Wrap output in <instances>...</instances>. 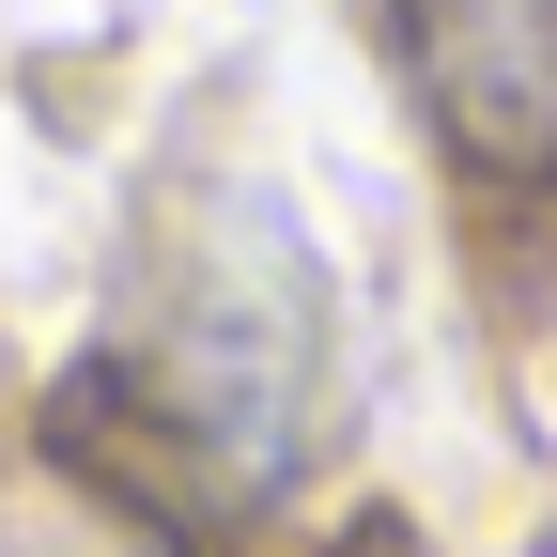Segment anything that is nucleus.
Wrapping results in <instances>:
<instances>
[{
    "mask_svg": "<svg viewBox=\"0 0 557 557\" xmlns=\"http://www.w3.org/2000/svg\"><path fill=\"white\" fill-rule=\"evenodd\" d=\"M310 403H325V278L295 248V218H201L156 278H139V310L109 325V357L78 372V418H62V449L109 465L139 511H248L295 480L310 449Z\"/></svg>",
    "mask_w": 557,
    "mask_h": 557,
    "instance_id": "f257e3e1",
    "label": "nucleus"
},
{
    "mask_svg": "<svg viewBox=\"0 0 557 557\" xmlns=\"http://www.w3.org/2000/svg\"><path fill=\"white\" fill-rule=\"evenodd\" d=\"M403 32L480 171H557V0H403Z\"/></svg>",
    "mask_w": 557,
    "mask_h": 557,
    "instance_id": "f03ea898",
    "label": "nucleus"
}]
</instances>
